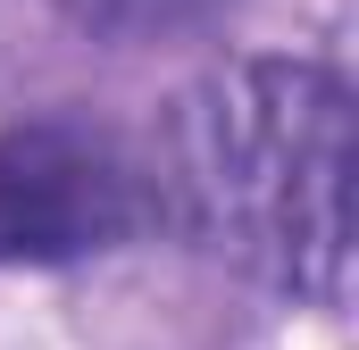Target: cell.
<instances>
[{"label":"cell","mask_w":359,"mask_h":350,"mask_svg":"<svg viewBox=\"0 0 359 350\" xmlns=\"http://www.w3.org/2000/svg\"><path fill=\"white\" fill-rule=\"evenodd\" d=\"M84 34H117V42H142V34H168L184 17H201L209 0H59Z\"/></svg>","instance_id":"obj_3"},{"label":"cell","mask_w":359,"mask_h":350,"mask_svg":"<svg viewBox=\"0 0 359 350\" xmlns=\"http://www.w3.org/2000/svg\"><path fill=\"white\" fill-rule=\"evenodd\" d=\"M151 192L201 251L334 309L351 267V84L326 59L209 67L168 108Z\"/></svg>","instance_id":"obj_1"},{"label":"cell","mask_w":359,"mask_h":350,"mask_svg":"<svg viewBox=\"0 0 359 350\" xmlns=\"http://www.w3.org/2000/svg\"><path fill=\"white\" fill-rule=\"evenodd\" d=\"M159 225L151 167L92 125L0 134V267H67Z\"/></svg>","instance_id":"obj_2"}]
</instances>
